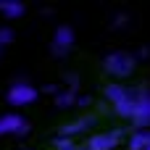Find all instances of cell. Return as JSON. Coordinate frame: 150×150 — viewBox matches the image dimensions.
I'll return each mask as SVG.
<instances>
[{"mask_svg":"<svg viewBox=\"0 0 150 150\" xmlns=\"http://www.w3.org/2000/svg\"><path fill=\"white\" fill-rule=\"evenodd\" d=\"M0 50H3V47H0Z\"/></svg>","mask_w":150,"mask_h":150,"instance_id":"cell-15","label":"cell"},{"mask_svg":"<svg viewBox=\"0 0 150 150\" xmlns=\"http://www.w3.org/2000/svg\"><path fill=\"white\" fill-rule=\"evenodd\" d=\"M76 105H82V108L90 105V98H87V95H76Z\"/></svg>","mask_w":150,"mask_h":150,"instance_id":"cell-14","label":"cell"},{"mask_svg":"<svg viewBox=\"0 0 150 150\" xmlns=\"http://www.w3.org/2000/svg\"><path fill=\"white\" fill-rule=\"evenodd\" d=\"M55 105L58 108H71V105H76V90L69 84L66 90H58L55 92Z\"/></svg>","mask_w":150,"mask_h":150,"instance_id":"cell-11","label":"cell"},{"mask_svg":"<svg viewBox=\"0 0 150 150\" xmlns=\"http://www.w3.org/2000/svg\"><path fill=\"white\" fill-rule=\"evenodd\" d=\"M74 42H76V34H74V29H71L69 24L55 26L53 40H50V47H53V53H55V55H66V53H71Z\"/></svg>","mask_w":150,"mask_h":150,"instance_id":"cell-5","label":"cell"},{"mask_svg":"<svg viewBox=\"0 0 150 150\" xmlns=\"http://www.w3.org/2000/svg\"><path fill=\"white\" fill-rule=\"evenodd\" d=\"M134 87H127L121 82H111L105 84V100L113 105V111L121 116V119H129L132 116V108H134Z\"/></svg>","mask_w":150,"mask_h":150,"instance_id":"cell-1","label":"cell"},{"mask_svg":"<svg viewBox=\"0 0 150 150\" xmlns=\"http://www.w3.org/2000/svg\"><path fill=\"white\" fill-rule=\"evenodd\" d=\"M11 42H13V29L11 26H0V47L11 45Z\"/></svg>","mask_w":150,"mask_h":150,"instance_id":"cell-12","label":"cell"},{"mask_svg":"<svg viewBox=\"0 0 150 150\" xmlns=\"http://www.w3.org/2000/svg\"><path fill=\"white\" fill-rule=\"evenodd\" d=\"M29 129V121L18 113V111H8L0 113V137H13V134H24Z\"/></svg>","mask_w":150,"mask_h":150,"instance_id":"cell-6","label":"cell"},{"mask_svg":"<svg viewBox=\"0 0 150 150\" xmlns=\"http://www.w3.org/2000/svg\"><path fill=\"white\" fill-rule=\"evenodd\" d=\"M129 121L134 124V129H150V90L148 87H137L134 108H132Z\"/></svg>","mask_w":150,"mask_h":150,"instance_id":"cell-4","label":"cell"},{"mask_svg":"<svg viewBox=\"0 0 150 150\" xmlns=\"http://www.w3.org/2000/svg\"><path fill=\"white\" fill-rule=\"evenodd\" d=\"M26 13V5L21 0H0V18H8V21H16Z\"/></svg>","mask_w":150,"mask_h":150,"instance_id":"cell-8","label":"cell"},{"mask_svg":"<svg viewBox=\"0 0 150 150\" xmlns=\"http://www.w3.org/2000/svg\"><path fill=\"white\" fill-rule=\"evenodd\" d=\"M5 100H8L11 108H26V105H34V103L40 100V90H37L34 84L18 79V82H13V84L8 87Z\"/></svg>","mask_w":150,"mask_h":150,"instance_id":"cell-3","label":"cell"},{"mask_svg":"<svg viewBox=\"0 0 150 150\" xmlns=\"http://www.w3.org/2000/svg\"><path fill=\"white\" fill-rule=\"evenodd\" d=\"M121 132L119 129H111V132H95L87 137L84 150H116V145L121 142Z\"/></svg>","mask_w":150,"mask_h":150,"instance_id":"cell-7","label":"cell"},{"mask_svg":"<svg viewBox=\"0 0 150 150\" xmlns=\"http://www.w3.org/2000/svg\"><path fill=\"white\" fill-rule=\"evenodd\" d=\"M53 148L55 150H76V145H74V140H69V137H58Z\"/></svg>","mask_w":150,"mask_h":150,"instance_id":"cell-13","label":"cell"},{"mask_svg":"<svg viewBox=\"0 0 150 150\" xmlns=\"http://www.w3.org/2000/svg\"><path fill=\"white\" fill-rule=\"evenodd\" d=\"M148 150H150V148H148Z\"/></svg>","mask_w":150,"mask_h":150,"instance_id":"cell-16","label":"cell"},{"mask_svg":"<svg viewBox=\"0 0 150 150\" xmlns=\"http://www.w3.org/2000/svg\"><path fill=\"white\" fill-rule=\"evenodd\" d=\"M134 66H137V55L134 53H127V50H113L105 55L103 61V71L113 79H127L134 74Z\"/></svg>","mask_w":150,"mask_h":150,"instance_id":"cell-2","label":"cell"},{"mask_svg":"<svg viewBox=\"0 0 150 150\" xmlns=\"http://www.w3.org/2000/svg\"><path fill=\"white\" fill-rule=\"evenodd\" d=\"M92 124H95V119H92V116H82V119H76L74 124H66V127L61 129V137H69V140H74L76 134L87 132Z\"/></svg>","mask_w":150,"mask_h":150,"instance_id":"cell-9","label":"cell"},{"mask_svg":"<svg viewBox=\"0 0 150 150\" xmlns=\"http://www.w3.org/2000/svg\"><path fill=\"white\" fill-rule=\"evenodd\" d=\"M150 148V129H134L129 134V150H148Z\"/></svg>","mask_w":150,"mask_h":150,"instance_id":"cell-10","label":"cell"}]
</instances>
